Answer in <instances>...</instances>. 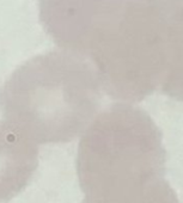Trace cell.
<instances>
[{
    "instance_id": "6da1fadb",
    "label": "cell",
    "mask_w": 183,
    "mask_h": 203,
    "mask_svg": "<svg viewBox=\"0 0 183 203\" xmlns=\"http://www.w3.org/2000/svg\"><path fill=\"white\" fill-rule=\"evenodd\" d=\"M164 164L162 134L151 117L129 104L110 105L80 136L82 203H178Z\"/></svg>"
},
{
    "instance_id": "7a4b0ae2",
    "label": "cell",
    "mask_w": 183,
    "mask_h": 203,
    "mask_svg": "<svg viewBox=\"0 0 183 203\" xmlns=\"http://www.w3.org/2000/svg\"><path fill=\"white\" fill-rule=\"evenodd\" d=\"M103 88L87 63L65 54L31 60L0 91L2 120L40 145L74 140L97 117Z\"/></svg>"
},
{
    "instance_id": "3957f363",
    "label": "cell",
    "mask_w": 183,
    "mask_h": 203,
    "mask_svg": "<svg viewBox=\"0 0 183 203\" xmlns=\"http://www.w3.org/2000/svg\"><path fill=\"white\" fill-rule=\"evenodd\" d=\"M38 145L5 120H0V203L19 195L38 166Z\"/></svg>"
}]
</instances>
